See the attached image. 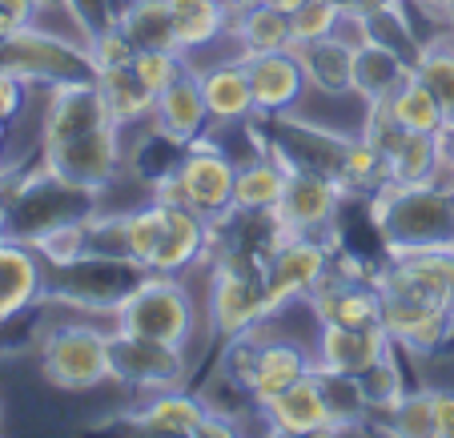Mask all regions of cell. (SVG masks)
Here are the masks:
<instances>
[{
	"label": "cell",
	"mask_w": 454,
	"mask_h": 438,
	"mask_svg": "<svg viewBox=\"0 0 454 438\" xmlns=\"http://www.w3.org/2000/svg\"><path fill=\"white\" fill-rule=\"evenodd\" d=\"M382 326L390 342L411 354H434L454 334V249L386 254L374 274Z\"/></svg>",
	"instance_id": "obj_1"
},
{
	"label": "cell",
	"mask_w": 454,
	"mask_h": 438,
	"mask_svg": "<svg viewBox=\"0 0 454 438\" xmlns=\"http://www.w3.org/2000/svg\"><path fill=\"white\" fill-rule=\"evenodd\" d=\"M370 217L390 258L454 249V181L434 177L419 185L382 181L370 193Z\"/></svg>",
	"instance_id": "obj_2"
},
{
	"label": "cell",
	"mask_w": 454,
	"mask_h": 438,
	"mask_svg": "<svg viewBox=\"0 0 454 438\" xmlns=\"http://www.w3.org/2000/svg\"><path fill=\"white\" fill-rule=\"evenodd\" d=\"M222 374L238 382L254 398V406H262L266 398L290 390L294 382L309 379L314 374V358L298 342L274 338V334H266V326H257L225 342Z\"/></svg>",
	"instance_id": "obj_3"
},
{
	"label": "cell",
	"mask_w": 454,
	"mask_h": 438,
	"mask_svg": "<svg viewBox=\"0 0 454 438\" xmlns=\"http://www.w3.org/2000/svg\"><path fill=\"white\" fill-rule=\"evenodd\" d=\"M233 185H238V165L222 153V145L209 137H198L185 145L173 165L153 181V198L173 201V206H189L201 217H222L233 209Z\"/></svg>",
	"instance_id": "obj_4"
},
{
	"label": "cell",
	"mask_w": 454,
	"mask_h": 438,
	"mask_svg": "<svg viewBox=\"0 0 454 438\" xmlns=\"http://www.w3.org/2000/svg\"><path fill=\"white\" fill-rule=\"evenodd\" d=\"M113 330L185 346L193 330V301L177 274H141L137 285L121 293L113 306Z\"/></svg>",
	"instance_id": "obj_5"
},
{
	"label": "cell",
	"mask_w": 454,
	"mask_h": 438,
	"mask_svg": "<svg viewBox=\"0 0 454 438\" xmlns=\"http://www.w3.org/2000/svg\"><path fill=\"white\" fill-rule=\"evenodd\" d=\"M274 318L266 301V258L246 254H217L214 285H209V322L225 342L246 330L266 326Z\"/></svg>",
	"instance_id": "obj_6"
},
{
	"label": "cell",
	"mask_w": 454,
	"mask_h": 438,
	"mask_svg": "<svg viewBox=\"0 0 454 438\" xmlns=\"http://www.w3.org/2000/svg\"><path fill=\"white\" fill-rule=\"evenodd\" d=\"M97 214V190L60 181L41 165L36 173L17 181V190L9 198V222H4V238L33 241L36 233L52 230L60 222H81V217Z\"/></svg>",
	"instance_id": "obj_7"
},
{
	"label": "cell",
	"mask_w": 454,
	"mask_h": 438,
	"mask_svg": "<svg viewBox=\"0 0 454 438\" xmlns=\"http://www.w3.org/2000/svg\"><path fill=\"white\" fill-rule=\"evenodd\" d=\"M0 69L17 73L28 85H49V89L73 85V81H97V65L89 57L85 41L73 44L36 25H25L0 41Z\"/></svg>",
	"instance_id": "obj_8"
},
{
	"label": "cell",
	"mask_w": 454,
	"mask_h": 438,
	"mask_svg": "<svg viewBox=\"0 0 454 438\" xmlns=\"http://www.w3.org/2000/svg\"><path fill=\"white\" fill-rule=\"evenodd\" d=\"M44 379L60 390H89L109 379V334L93 326H57L41 346Z\"/></svg>",
	"instance_id": "obj_9"
},
{
	"label": "cell",
	"mask_w": 454,
	"mask_h": 438,
	"mask_svg": "<svg viewBox=\"0 0 454 438\" xmlns=\"http://www.w3.org/2000/svg\"><path fill=\"white\" fill-rule=\"evenodd\" d=\"M109 379L129 390H173L185 379V346L109 330Z\"/></svg>",
	"instance_id": "obj_10"
},
{
	"label": "cell",
	"mask_w": 454,
	"mask_h": 438,
	"mask_svg": "<svg viewBox=\"0 0 454 438\" xmlns=\"http://www.w3.org/2000/svg\"><path fill=\"white\" fill-rule=\"evenodd\" d=\"M121 157H125V149H121V125L60 141V145H41L44 169L57 173L60 181H73V185H85V190H97V193L117 177Z\"/></svg>",
	"instance_id": "obj_11"
},
{
	"label": "cell",
	"mask_w": 454,
	"mask_h": 438,
	"mask_svg": "<svg viewBox=\"0 0 454 438\" xmlns=\"http://www.w3.org/2000/svg\"><path fill=\"white\" fill-rule=\"evenodd\" d=\"M326 270H330V246H322V238H314V233H290L266 258L270 314H278L294 298H309V290L326 278Z\"/></svg>",
	"instance_id": "obj_12"
},
{
	"label": "cell",
	"mask_w": 454,
	"mask_h": 438,
	"mask_svg": "<svg viewBox=\"0 0 454 438\" xmlns=\"http://www.w3.org/2000/svg\"><path fill=\"white\" fill-rule=\"evenodd\" d=\"M117 125L109 101H105L97 81H73V85L49 89V109L41 125V145H60V141L85 137V133Z\"/></svg>",
	"instance_id": "obj_13"
},
{
	"label": "cell",
	"mask_w": 454,
	"mask_h": 438,
	"mask_svg": "<svg viewBox=\"0 0 454 438\" xmlns=\"http://www.w3.org/2000/svg\"><path fill=\"white\" fill-rule=\"evenodd\" d=\"M346 198H350V193H346L334 177H326V173L290 169L278 217L286 222L290 233H314V238H322V233L338 222V209H342Z\"/></svg>",
	"instance_id": "obj_14"
},
{
	"label": "cell",
	"mask_w": 454,
	"mask_h": 438,
	"mask_svg": "<svg viewBox=\"0 0 454 438\" xmlns=\"http://www.w3.org/2000/svg\"><path fill=\"white\" fill-rule=\"evenodd\" d=\"M309 306L326 326H382V298L374 278L342 274L334 266L309 290Z\"/></svg>",
	"instance_id": "obj_15"
},
{
	"label": "cell",
	"mask_w": 454,
	"mask_h": 438,
	"mask_svg": "<svg viewBox=\"0 0 454 438\" xmlns=\"http://www.w3.org/2000/svg\"><path fill=\"white\" fill-rule=\"evenodd\" d=\"M153 129L161 141H169V145H193L198 137H206V129L214 125L209 121V109H206V93H201V77L198 69L189 65L185 73H181L173 85H165L161 93H157L153 101Z\"/></svg>",
	"instance_id": "obj_16"
},
{
	"label": "cell",
	"mask_w": 454,
	"mask_h": 438,
	"mask_svg": "<svg viewBox=\"0 0 454 438\" xmlns=\"http://www.w3.org/2000/svg\"><path fill=\"white\" fill-rule=\"evenodd\" d=\"M246 65L249 89H254V113L257 117H274V113H290L306 93V73L294 49L286 52H254L241 57Z\"/></svg>",
	"instance_id": "obj_17"
},
{
	"label": "cell",
	"mask_w": 454,
	"mask_h": 438,
	"mask_svg": "<svg viewBox=\"0 0 454 438\" xmlns=\"http://www.w3.org/2000/svg\"><path fill=\"white\" fill-rule=\"evenodd\" d=\"M44 293L49 290H44V270L36 249L0 233V322H12L17 314L33 309Z\"/></svg>",
	"instance_id": "obj_18"
},
{
	"label": "cell",
	"mask_w": 454,
	"mask_h": 438,
	"mask_svg": "<svg viewBox=\"0 0 454 438\" xmlns=\"http://www.w3.org/2000/svg\"><path fill=\"white\" fill-rule=\"evenodd\" d=\"M257 411H262V418H266V426L274 434H334V418H330L326 403H322L314 374L294 382L282 395L266 398Z\"/></svg>",
	"instance_id": "obj_19"
},
{
	"label": "cell",
	"mask_w": 454,
	"mask_h": 438,
	"mask_svg": "<svg viewBox=\"0 0 454 438\" xmlns=\"http://www.w3.org/2000/svg\"><path fill=\"white\" fill-rule=\"evenodd\" d=\"M390 346L395 342H390L386 326H326V322H322L314 366L342 370V374H362V370L382 358Z\"/></svg>",
	"instance_id": "obj_20"
},
{
	"label": "cell",
	"mask_w": 454,
	"mask_h": 438,
	"mask_svg": "<svg viewBox=\"0 0 454 438\" xmlns=\"http://www.w3.org/2000/svg\"><path fill=\"white\" fill-rule=\"evenodd\" d=\"M209 418V403L198 395H181L177 387L173 390H157L141 411L125 414L121 426L141 430V434H201Z\"/></svg>",
	"instance_id": "obj_21"
},
{
	"label": "cell",
	"mask_w": 454,
	"mask_h": 438,
	"mask_svg": "<svg viewBox=\"0 0 454 438\" xmlns=\"http://www.w3.org/2000/svg\"><path fill=\"white\" fill-rule=\"evenodd\" d=\"M354 49L358 44L350 36H326V41H309V44H294L306 73V85L317 89L326 97H346L354 93Z\"/></svg>",
	"instance_id": "obj_22"
},
{
	"label": "cell",
	"mask_w": 454,
	"mask_h": 438,
	"mask_svg": "<svg viewBox=\"0 0 454 438\" xmlns=\"http://www.w3.org/2000/svg\"><path fill=\"white\" fill-rule=\"evenodd\" d=\"M411 73H414V60H406L403 52L382 41H362L354 49V93L366 105L390 101Z\"/></svg>",
	"instance_id": "obj_23"
},
{
	"label": "cell",
	"mask_w": 454,
	"mask_h": 438,
	"mask_svg": "<svg viewBox=\"0 0 454 438\" xmlns=\"http://www.w3.org/2000/svg\"><path fill=\"white\" fill-rule=\"evenodd\" d=\"M201 93H206V109L214 125H241L254 121V89H249L246 65L238 60H222L214 69H201Z\"/></svg>",
	"instance_id": "obj_24"
},
{
	"label": "cell",
	"mask_w": 454,
	"mask_h": 438,
	"mask_svg": "<svg viewBox=\"0 0 454 438\" xmlns=\"http://www.w3.org/2000/svg\"><path fill=\"white\" fill-rule=\"evenodd\" d=\"M230 33L238 41V57H254V52H286L294 49V25L290 12H278L262 0H249L246 9L230 12Z\"/></svg>",
	"instance_id": "obj_25"
},
{
	"label": "cell",
	"mask_w": 454,
	"mask_h": 438,
	"mask_svg": "<svg viewBox=\"0 0 454 438\" xmlns=\"http://www.w3.org/2000/svg\"><path fill=\"white\" fill-rule=\"evenodd\" d=\"M286 181H290V169H286L274 153H257L254 161L238 165L233 206H238V209H254V214H270V209L282 206Z\"/></svg>",
	"instance_id": "obj_26"
},
{
	"label": "cell",
	"mask_w": 454,
	"mask_h": 438,
	"mask_svg": "<svg viewBox=\"0 0 454 438\" xmlns=\"http://www.w3.org/2000/svg\"><path fill=\"white\" fill-rule=\"evenodd\" d=\"M117 28L141 49H181L165 0H117ZM185 52V49H181Z\"/></svg>",
	"instance_id": "obj_27"
},
{
	"label": "cell",
	"mask_w": 454,
	"mask_h": 438,
	"mask_svg": "<svg viewBox=\"0 0 454 438\" xmlns=\"http://www.w3.org/2000/svg\"><path fill=\"white\" fill-rule=\"evenodd\" d=\"M434 177H446L438 133H403V141L386 153V181L419 185V181H434Z\"/></svg>",
	"instance_id": "obj_28"
},
{
	"label": "cell",
	"mask_w": 454,
	"mask_h": 438,
	"mask_svg": "<svg viewBox=\"0 0 454 438\" xmlns=\"http://www.w3.org/2000/svg\"><path fill=\"white\" fill-rule=\"evenodd\" d=\"M314 382L322 390V403H326L330 418H334V430H362L370 422V398L362 390L358 374H342V370H326L314 366Z\"/></svg>",
	"instance_id": "obj_29"
},
{
	"label": "cell",
	"mask_w": 454,
	"mask_h": 438,
	"mask_svg": "<svg viewBox=\"0 0 454 438\" xmlns=\"http://www.w3.org/2000/svg\"><path fill=\"white\" fill-rule=\"evenodd\" d=\"M165 4L173 12V28L185 52L206 49L222 33H230V12L217 0H165Z\"/></svg>",
	"instance_id": "obj_30"
},
{
	"label": "cell",
	"mask_w": 454,
	"mask_h": 438,
	"mask_svg": "<svg viewBox=\"0 0 454 438\" xmlns=\"http://www.w3.org/2000/svg\"><path fill=\"white\" fill-rule=\"evenodd\" d=\"M390 113L398 117V125L406 133H442V125H446L442 105H438V97L430 93V85L419 73H411L398 85V93L390 97Z\"/></svg>",
	"instance_id": "obj_31"
},
{
	"label": "cell",
	"mask_w": 454,
	"mask_h": 438,
	"mask_svg": "<svg viewBox=\"0 0 454 438\" xmlns=\"http://www.w3.org/2000/svg\"><path fill=\"white\" fill-rule=\"evenodd\" d=\"M97 85H101L105 101H109L113 117H117V125L125 129V125H133V121L149 117L153 113V101L157 93L153 89H145L137 81V73L133 69H109V73H97Z\"/></svg>",
	"instance_id": "obj_32"
},
{
	"label": "cell",
	"mask_w": 454,
	"mask_h": 438,
	"mask_svg": "<svg viewBox=\"0 0 454 438\" xmlns=\"http://www.w3.org/2000/svg\"><path fill=\"white\" fill-rule=\"evenodd\" d=\"M25 246H33L36 258L49 262V266H57V270L77 266V262H85L89 254H93V241H89V217H81V222H60V225H52V230L36 233V238L25 241Z\"/></svg>",
	"instance_id": "obj_33"
},
{
	"label": "cell",
	"mask_w": 454,
	"mask_h": 438,
	"mask_svg": "<svg viewBox=\"0 0 454 438\" xmlns=\"http://www.w3.org/2000/svg\"><path fill=\"white\" fill-rule=\"evenodd\" d=\"M338 181H342L346 193H374L386 181V157L370 145L366 137H350L342 153V169H338Z\"/></svg>",
	"instance_id": "obj_34"
},
{
	"label": "cell",
	"mask_w": 454,
	"mask_h": 438,
	"mask_svg": "<svg viewBox=\"0 0 454 438\" xmlns=\"http://www.w3.org/2000/svg\"><path fill=\"white\" fill-rule=\"evenodd\" d=\"M382 430L398 438H434V390H406L390 411H382Z\"/></svg>",
	"instance_id": "obj_35"
},
{
	"label": "cell",
	"mask_w": 454,
	"mask_h": 438,
	"mask_svg": "<svg viewBox=\"0 0 454 438\" xmlns=\"http://www.w3.org/2000/svg\"><path fill=\"white\" fill-rule=\"evenodd\" d=\"M414 73L430 85V93L438 97L446 121H454V44L450 41H430L422 49V57L414 60Z\"/></svg>",
	"instance_id": "obj_36"
},
{
	"label": "cell",
	"mask_w": 454,
	"mask_h": 438,
	"mask_svg": "<svg viewBox=\"0 0 454 438\" xmlns=\"http://www.w3.org/2000/svg\"><path fill=\"white\" fill-rule=\"evenodd\" d=\"M358 379H362V390H366L370 411H374V414L390 411V406H395L398 398L406 395L403 366H398V358H395V346H390V350H386L378 362H370V366L362 370Z\"/></svg>",
	"instance_id": "obj_37"
},
{
	"label": "cell",
	"mask_w": 454,
	"mask_h": 438,
	"mask_svg": "<svg viewBox=\"0 0 454 438\" xmlns=\"http://www.w3.org/2000/svg\"><path fill=\"white\" fill-rule=\"evenodd\" d=\"M346 12L330 0H306L298 12H290L294 25V44H309V41H326V36L342 33Z\"/></svg>",
	"instance_id": "obj_38"
},
{
	"label": "cell",
	"mask_w": 454,
	"mask_h": 438,
	"mask_svg": "<svg viewBox=\"0 0 454 438\" xmlns=\"http://www.w3.org/2000/svg\"><path fill=\"white\" fill-rule=\"evenodd\" d=\"M129 69L137 73V81L145 89L161 93L165 85H173V81L189 69V60H185V52H181V49H141L137 57H133V65H129Z\"/></svg>",
	"instance_id": "obj_39"
},
{
	"label": "cell",
	"mask_w": 454,
	"mask_h": 438,
	"mask_svg": "<svg viewBox=\"0 0 454 438\" xmlns=\"http://www.w3.org/2000/svg\"><path fill=\"white\" fill-rule=\"evenodd\" d=\"M85 49H89V57H93L97 73L129 69V65H133V57H137V44L129 41L117 25H105V28H97L93 36H85Z\"/></svg>",
	"instance_id": "obj_40"
},
{
	"label": "cell",
	"mask_w": 454,
	"mask_h": 438,
	"mask_svg": "<svg viewBox=\"0 0 454 438\" xmlns=\"http://www.w3.org/2000/svg\"><path fill=\"white\" fill-rule=\"evenodd\" d=\"M25 97H28V81L0 69V121H17L20 109H25Z\"/></svg>",
	"instance_id": "obj_41"
},
{
	"label": "cell",
	"mask_w": 454,
	"mask_h": 438,
	"mask_svg": "<svg viewBox=\"0 0 454 438\" xmlns=\"http://www.w3.org/2000/svg\"><path fill=\"white\" fill-rule=\"evenodd\" d=\"M36 9H41V0H0V20L17 33L25 25H36Z\"/></svg>",
	"instance_id": "obj_42"
},
{
	"label": "cell",
	"mask_w": 454,
	"mask_h": 438,
	"mask_svg": "<svg viewBox=\"0 0 454 438\" xmlns=\"http://www.w3.org/2000/svg\"><path fill=\"white\" fill-rule=\"evenodd\" d=\"M434 438H454V390H434Z\"/></svg>",
	"instance_id": "obj_43"
},
{
	"label": "cell",
	"mask_w": 454,
	"mask_h": 438,
	"mask_svg": "<svg viewBox=\"0 0 454 438\" xmlns=\"http://www.w3.org/2000/svg\"><path fill=\"white\" fill-rule=\"evenodd\" d=\"M438 145H442V169L446 177H454V121H446L442 133H438Z\"/></svg>",
	"instance_id": "obj_44"
},
{
	"label": "cell",
	"mask_w": 454,
	"mask_h": 438,
	"mask_svg": "<svg viewBox=\"0 0 454 438\" xmlns=\"http://www.w3.org/2000/svg\"><path fill=\"white\" fill-rule=\"evenodd\" d=\"M330 4H338L342 12H366V9H374L378 0H330Z\"/></svg>",
	"instance_id": "obj_45"
},
{
	"label": "cell",
	"mask_w": 454,
	"mask_h": 438,
	"mask_svg": "<svg viewBox=\"0 0 454 438\" xmlns=\"http://www.w3.org/2000/svg\"><path fill=\"white\" fill-rule=\"evenodd\" d=\"M262 4H270V9H278V12H298L306 0H262Z\"/></svg>",
	"instance_id": "obj_46"
},
{
	"label": "cell",
	"mask_w": 454,
	"mask_h": 438,
	"mask_svg": "<svg viewBox=\"0 0 454 438\" xmlns=\"http://www.w3.org/2000/svg\"><path fill=\"white\" fill-rule=\"evenodd\" d=\"M4 222H9V193L0 185V233H4Z\"/></svg>",
	"instance_id": "obj_47"
},
{
	"label": "cell",
	"mask_w": 454,
	"mask_h": 438,
	"mask_svg": "<svg viewBox=\"0 0 454 438\" xmlns=\"http://www.w3.org/2000/svg\"><path fill=\"white\" fill-rule=\"evenodd\" d=\"M442 4V20H446V28L454 33V0H438Z\"/></svg>",
	"instance_id": "obj_48"
},
{
	"label": "cell",
	"mask_w": 454,
	"mask_h": 438,
	"mask_svg": "<svg viewBox=\"0 0 454 438\" xmlns=\"http://www.w3.org/2000/svg\"><path fill=\"white\" fill-rule=\"evenodd\" d=\"M217 4H222V9H225V12H238V9H246L249 0H217Z\"/></svg>",
	"instance_id": "obj_49"
},
{
	"label": "cell",
	"mask_w": 454,
	"mask_h": 438,
	"mask_svg": "<svg viewBox=\"0 0 454 438\" xmlns=\"http://www.w3.org/2000/svg\"><path fill=\"white\" fill-rule=\"evenodd\" d=\"M4 137H9V121H0V145H4Z\"/></svg>",
	"instance_id": "obj_50"
}]
</instances>
